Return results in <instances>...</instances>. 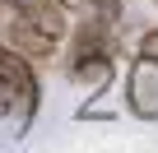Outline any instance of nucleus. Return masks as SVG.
<instances>
[{"instance_id":"2","label":"nucleus","mask_w":158,"mask_h":153,"mask_svg":"<svg viewBox=\"0 0 158 153\" xmlns=\"http://www.w3.org/2000/svg\"><path fill=\"white\" fill-rule=\"evenodd\" d=\"M126 107L139 121H158V60L135 56L126 70Z\"/></svg>"},{"instance_id":"4","label":"nucleus","mask_w":158,"mask_h":153,"mask_svg":"<svg viewBox=\"0 0 158 153\" xmlns=\"http://www.w3.org/2000/svg\"><path fill=\"white\" fill-rule=\"evenodd\" d=\"M89 10H93V14H102L107 23H116V14H121V0H89Z\"/></svg>"},{"instance_id":"7","label":"nucleus","mask_w":158,"mask_h":153,"mask_svg":"<svg viewBox=\"0 0 158 153\" xmlns=\"http://www.w3.org/2000/svg\"><path fill=\"white\" fill-rule=\"evenodd\" d=\"M65 10H89V0H60Z\"/></svg>"},{"instance_id":"5","label":"nucleus","mask_w":158,"mask_h":153,"mask_svg":"<svg viewBox=\"0 0 158 153\" xmlns=\"http://www.w3.org/2000/svg\"><path fill=\"white\" fill-rule=\"evenodd\" d=\"M139 56H153V60H158V28H149V33L139 37Z\"/></svg>"},{"instance_id":"3","label":"nucleus","mask_w":158,"mask_h":153,"mask_svg":"<svg viewBox=\"0 0 158 153\" xmlns=\"http://www.w3.org/2000/svg\"><path fill=\"white\" fill-rule=\"evenodd\" d=\"M112 74H116L112 51H79V56H70V79L79 88H89V98H102L107 93Z\"/></svg>"},{"instance_id":"1","label":"nucleus","mask_w":158,"mask_h":153,"mask_svg":"<svg viewBox=\"0 0 158 153\" xmlns=\"http://www.w3.org/2000/svg\"><path fill=\"white\" fill-rule=\"evenodd\" d=\"M0 42H5V46H14V51H23L28 60H47V56L60 46L56 37H47V33L33 23V14L14 10L10 0H0Z\"/></svg>"},{"instance_id":"8","label":"nucleus","mask_w":158,"mask_h":153,"mask_svg":"<svg viewBox=\"0 0 158 153\" xmlns=\"http://www.w3.org/2000/svg\"><path fill=\"white\" fill-rule=\"evenodd\" d=\"M153 5H158V0H153Z\"/></svg>"},{"instance_id":"6","label":"nucleus","mask_w":158,"mask_h":153,"mask_svg":"<svg viewBox=\"0 0 158 153\" xmlns=\"http://www.w3.org/2000/svg\"><path fill=\"white\" fill-rule=\"evenodd\" d=\"M10 5H14V10H23V14H37L47 0H10Z\"/></svg>"}]
</instances>
